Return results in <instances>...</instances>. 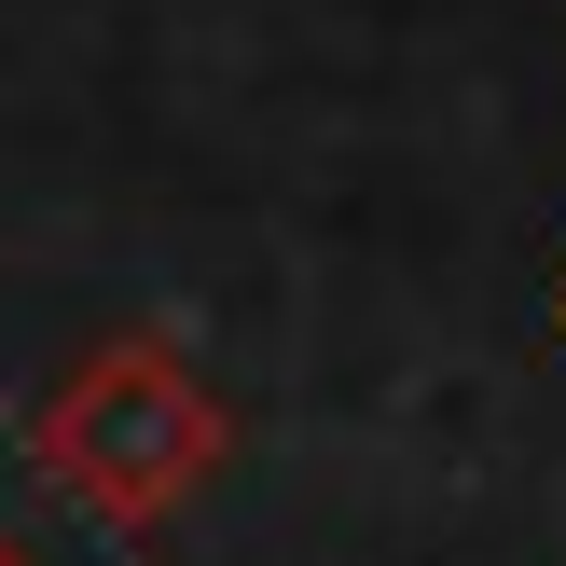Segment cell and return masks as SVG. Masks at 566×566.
Listing matches in <instances>:
<instances>
[{"instance_id": "obj_1", "label": "cell", "mask_w": 566, "mask_h": 566, "mask_svg": "<svg viewBox=\"0 0 566 566\" xmlns=\"http://www.w3.org/2000/svg\"><path fill=\"white\" fill-rule=\"evenodd\" d=\"M553 332H566V291H553Z\"/></svg>"}]
</instances>
